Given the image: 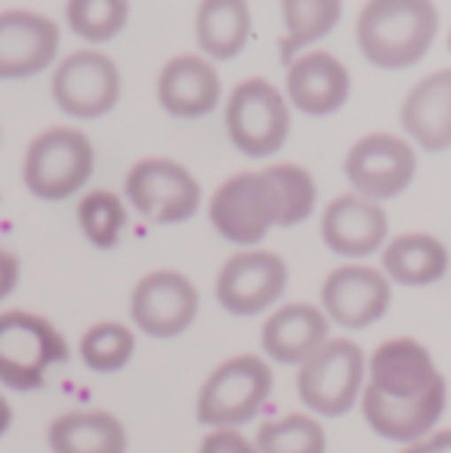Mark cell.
<instances>
[{
  "mask_svg": "<svg viewBox=\"0 0 451 453\" xmlns=\"http://www.w3.org/2000/svg\"><path fill=\"white\" fill-rule=\"evenodd\" d=\"M362 413L380 438L415 444L433 432L446 413L448 382L433 355L411 336L386 340L365 364Z\"/></svg>",
  "mask_w": 451,
  "mask_h": 453,
  "instance_id": "obj_1",
  "label": "cell"
},
{
  "mask_svg": "<svg viewBox=\"0 0 451 453\" xmlns=\"http://www.w3.org/2000/svg\"><path fill=\"white\" fill-rule=\"evenodd\" d=\"M319 197L313 173L297 164H276L257 173H235L214 191L211 222L235 247H257L272 226H300Z\"/></svg>",
  "mask_w": 451,
  "mask_h": 453,
  "instance_id": "obj_2",
  "label": "cell"
},
{
  "mask_svg": "<svg viewBox=\"0 0 451 453\" xmlns=\"http://www.w3.org/2000/svg\"><path fill=\"white\" fill-rule=\"evenodd\" d=\"M439 31V10L430 0H371L355 22V43L371 65L399 72L427 56Z\"/></svg>",
  "mask_w": 451,
  "mask_h": 453,
  "instance_id": "obj_3",
  "label": "cell"
},
{
  "mask_svg": "<svg viewBox=\"0 0 451 453\" xmlns=\"http://www.w3.org/2000/svg\"><path fill=\"white\" fill-rule=\"evenodd\" d=\"M68 358L72 346L50 318L25 309L0 311V388L37 392Z\"/></svg>",
  "mask_w": 451,
  "mask_h": 453,
  "instance_id": "obj_4",
  "label": "cell"
},
{
  "mask_svg": "<svg viewBox=\"0 0 451 453\" xmlns=\"http://www.w3.org/2000/svg\"><path fill=\"white\" fill-rule=\"evenodd\" d=\"M97 170V149L78 127H47L22 155V185L31 197L59 203L81 195Z\"/></svg>",
  "mask_w": 451,
  "mask_h": 453,
  "instance_id": "obj_5",
  "label": "cell"
},
{
  "mask_svg": "<svg viewBox=\"0 0 451 453\" xmlns=\"http://www.w3.org/2000/svg\"><path fill=\"white\" fill-rule=\"evenodd\" d=\"M272 370L257 355H235L211 370L198 388L195 417L211 429H238L257 419L272 395Z\"/></svg>",
  "mask_w": 451,
  "mask_h": 453,
  "instance_id": "obj_6",
  "label": "cell"
},
{
  "mask_svg": "<svg viewBox=\"0 0 451 453\" xmlns=\"http://www.w3.org/2000/svg\"><path fill=\"white\" fill-rule=\"evenodd\" d=\"M226 136L245 157H269L288 142L291 108L278 87L247 78L232 87L223 111Z\"/></svg>",
  "mask_w": 451,
  "mask_h": 453,
  "instance_id": "obj_7",
  "label": "cell"
},
{
  "mask_svg": "<svg viewBox=\"0 0 451 453\" xmlns=\"http://www.w3.org/2000/svg\"><path fill=\"white\" fill-rule=\"evenodd\" d=\"M365 352L353 340H328L297 370V395L315 417H343L365 386Z\"/></svg>",
  "mask_w": 451,
  "mask_h": 453,
  "instance_id": "obj_8",
  "label": "cell"
},
{
  "mask_svg": "<svg viewBox=\"0 0 451 453\" xmlns=\"http://www.w3.org/2000/svg\"><path fill=\"white\" fill-rule=\"evenodd\" d=\"M201 182L170 157H145L124 176V203L155 226L189 222L201 207Z\"/></svg>",
  "mask_w": 451,
  "mask_h": 453,
  "instance_id": "obj_9",
  "label": "cell"
},
{
  "mask_svg": "<svg viewBox=\"0 0 451 453\" xmlns=\"http://www.w3.org/2000/svg\"><path fill=\"white\" fill-rule=\"evenodd\" d=\"M50 96L72 120L105 118L121 99L118 62L103 50H72L53 65Z\"/></svg>",
  "mask_w": 451,
  "mask_h": 453,
  "instance_id": "obj_10",
  "label": "cell"
},
{
  "mask_svg": "<svg viewBox=\"0 0 451 453\" xmlns=\"http://www.w3.org/2000/svg\"><path fill=\"white\" fill-rule=\"evenodd\" d=\"M417 173V155L408 139L393 133H371L362 136L343 157V176H346L353 195L365 201H393L411 185Z\"/></svg>",
  "mask_w": 451,
  "mask_h": 453,
  "instance_id": "obj_11",
  "label": "cell"
},
{
  "mask_svg": "<svg viewBox=\"0 0 451 453\" xmlns=\"http://www.w3.org/2000/svg\"><path fill=\"white\" fill-rule=\"evenodd\" d=\"M201 296L183 272L158 269L136 280L130 293V321L155 340H174L186 334L198 318Z\"/></svg>",
  "mask_w": 451,
  "mask_h": 453,
  "instance_id": "obj_12",
  "label": "cell"
},
{
  "mask_svg": "<svg viewBox=\"0 0 451 453\" xmlns=\"http://www.w3.org/2000/svg\"><path fill=\"white\" fill-rule=\"evenodd\" d=\"M288 265L272 250H241L229 257L217 274V303L229 315L251 318L282 299Z\"/></svg>",
  "mask_w": 451,
  "mask_h": 453,
  "instance_id": "obj_13",
  "label": "cell"
},
{
  "mask_svg": "<svg viewBox=\"0 0 451 453\" xmlns=\"http://www.w3.org/2000/svg\"><path fill=\"white\" fill-rule=\"evenodd\" d=\"M62 31L35 10H0V81H28L59 62Z\"/></svg>",
  "mask_w": 451,
  "mask_h": 453,
  "instance_id": "obj_14",
  "label": "cell"
},
{
  "mask_svg": "<svg viewBox=\"0 0 451 453\" xmlns=\"http://www.w3.org/2000/svg\"><path fill=\"white\" fill-rule=\"evenodd\" d=\"M393 287L386 274L371 265H340L322 280V315L346 330L371 327L386 315Z\"/></svg>",
  "mask_w": 451,
  "mask_h": 453,
  "instance_id": "obj_15",
  "label": "cell"
},
{
  "mask_svg": "<svg viewBox=\"0 0 451 453\" xmlns=\"http://www.w3.org/2000/svg\"><path fill=\"white\" fill-rule=\"evenodd\" d=\"M353 93L349 68L328 50L297 56L284 74V99L309 118H325L346 105Z\"/></svg>",
  "mask_w": 451,
  "mask_h": 453,
  "instance_id": "obj_16",
  "label": "cell"
},
{
  "mask_svg": "<svg viewBox=\"0 0 451 453\" xmlns=\"http://www.w3.org/2000/svg\"><path fill=\"white\" fill-rule=\"evenodd\" d=\"M158 105L180 120H198L223 99V84L211 59L198 53L174 56L158 74Z\"/></svg>",
  "mask_w": 451,
  "mask_h": 453,
  "instance_id": "obj_17",
  "label": "cell"
},
{
  "mask_svg": "<svg viewBox=\"0 0 451 453\" xmlns=\"http://www.w3.org/2000/svg\"><path fill=\"white\" fill-rule=\"evenodd\" d=\"M386 232H390V219L384 207L353 191L338 195L322 213V241L338 257L359 259L384 250Z\"/></svg>",
  "mask_w": 451,
  "mask_h": 453,
  "instance_id": "obj_18",
  "label": "cell"
},
{
  "mask_svg": "<svg viewBox=\"0 0 451 453\" xmlns=\"http://www.w3.org/2000/svg\"><path fill=\"white\" fill-rule=\"evenodd\" d=\"M399 124L430 155L451 149V68H439L411 87L399 108Z\"/></svg>",
  "mask_w": 451,
  "mask_h": 453,
  "instance_id": "obj_19",
  "label": "cell"
},
{
  "mask_svg": "<svg viewBox=\"0 0 451 453\" xmlns=\"http://www.w3.org/2000/svg\"><path fill=\"white\" fill-rule=\"evenodd\" d=\"M331 340V324L322 315L319 305L309 303H288L272 311L263 324V352L278 364H297L313 358L325 342Z\"/></svg>",
  "mask_w": 451,
  "mask_h": 453,
  "instance_id": "obj_20",
  "label": "cell"
},
{
  "mask_svg": "<svg viewBox=\"0 0 451 453\" xmlns=\"http://www.w3.org/2000/svg\"><path fill=\"white\" fill-rule=\"evenodd\" d=\"M127 429L109 411H68L47 426L50 453H127Z\"/></svg>",
  "mask_w": 451,
  "mask_h": 453,
  "instance_id": "obj_21",
  "label": "cell"
},
{
  "mask_svg": "<svg viewBox=\"0 0 451 453\" xmlns=\"http://www.w3.org/2000/svg\"><path fill=\"white\" fill-rule=\"evenodd\" d=\"M380 263H384L386 280H396L405 287H427L446 278L451 257L439 238L427 232H411L386 241Z\"/></svg>",
  "mask_w": 451,
  "mask_h": 453,
  "instance_id": "obj_22",
  "label": "cell"
},
{
  "mask_svg": "<svg viewBox=\"0 0 451 453\" xmlns=\"http://www.w3.org/2000/svg\"><path fill=\"white\" fill-rule=\"evenodd\" d=\"M251 37V6L245 0H205L195 12V41L205 59H235Z\"/></svg>",
  "mask_w": 451,
  "mask_h": 453,
  "instance_id": "obj_23",
  "label": "cell"
},
{
  "mask_svg": "<svg viewBox=\"0 0 451 453\" xmlns=\"http://www.w3.org/2000/svg\"><path fill=\"white\" fill-rule=\"evenodd\" d=\"M343 16L340 0H282L284 37L278 41V59L284 65L307 53L315 41L331 35Z\"/></svg>",
  "mask_w": 451,
  "mask_h": 453,
  "instance_id": "obj_24",
  "label": "cell"
},
{
  "mask_svg": "<svg viewBox=\"0 0 451 453\" xmlns=\"http://www.w3.org/2000/svg\"><path fill=\"white\" fill-rule=\"evenodd\" d=\"M74 216H78V228L90 247L97 250H114L124 238L127 228V203L121 195H114L109 188H93L84 191L78 197V207H74Z\"/></svg>",
  "mask_w": 451,
  "mask_h": 453,
  "instance_id": "obj_25",
  "label": "cell"
},
{
  "mask_svg": "<svg viewBox=\"0 0 451 453\" xmlns=\"http://www.w3.org/2000/svg\"><path fill=\"white\" fill-rule=\"evenodd\" d=\"M136 355V336L121 321H97L81 334L78 358L93 373H118Z\"/></svg>",
  "mask_w": 451,
  "mask_h": 453,
  "instance_id": "obj_26",
  "label": "cell"
},
{
  "mask_svg": "<svg viewBox=\"0 0 451 453\" xmlns=\"http://www.w3.org/2000/svg\"><path fill=\"white\" fill-rule=\"evenodd\" d=\"M257 453H325L328 435L309 413H288L282 419H266L253 438Z\"/></svg>",
  "mask_w": 451,
  "mask_h": 453,
  "instance_id": "obj_27",
  "label": "cell"
},
{
  "mask_svg": "<svg viewBox=\"0 0 451 453\" xmlns=\"http://www.w3.org/2000/svg\"><path fill=\"white\" fill-rule=\"evenodd\" d=\"M62 16L74 37L99 47L124 31L130 19V4L127 0H68Z\"/></svg>",
  "mask_w": 451,
  "mask_h": 453,
  "instance_id": "obj_28",
  "label": "cell"
},
{
  "mask_svg": "<svg viewBox=\"0 0 451 453\" xmlns=\"http://www.w3.org/2000/svg\"><path fill=\"white\" fill-rule=\"evenodd\" d=\"M198 453H257V448L238 429H214L211 435H205Z\"/></svg>",
  "mask_w": 451,
  "mask_h": 453,
  "instance_id": "obj_29",
  "label": "cell"
},
{
  "mask_svg": "<svg viewBox=\"0 0 451 453\" xmlns=\"http://www.w3.org/2000/svg\"><path fill=\"white\" fill-rule=\"evenodd\" d=\"M19 280H22V263L10 247L0 244V303L16 293Z\"/></svg>",
  "mask_w": 451,
  "mask_h": 453,
  "instance_id": "obj_30",
  "label": "cell"
},
{
  "mask_svg": "<svg viewBox=\"0 0 451 453\" xmlns=\"http://www.w3.org/2000/svg\"><path fill=\"white\" fill-rule=\"evenodd\" d=\"M399 453H451V432H430L427 438L415 444H405Z\"/></svg>",
  "mask_w": 451,
  "mask_h": 453,
  "instance_id": "obj_31",
  "label": "cell"
},
{
  "mask_svg": "<svg viewBox=\"0 0 451 453\" xmlns=\"http://www.w3.org/2000/svg\"><path fill=\"white\" fill-rule=\"evenodd\" d=\"M12 419H16V413H12L10 398H6V395L0 392V438H4L6 432L12 429Z\"/></svg>",
  "mask_w": 451,
  "mask_h": 453,
  "instance_id": "obj_32",
  "label": "cell"
},
{
  "mask_svg": "<svg viewBox=\"0 0 451 453\" xmlns=\"http://www.w3.org/2000/svg\"><path fill=\"white\" fill-rule=\"evenodd\" d=\"M448 50H451V35H448Z\"/></svg>",
  "mask_w": 451,
  "mask_h": 453,
  "instance_id": "obj_33",
  "label": "cell"
}]
</instances>
